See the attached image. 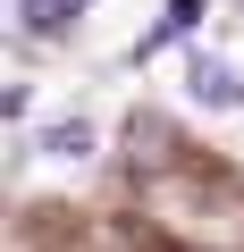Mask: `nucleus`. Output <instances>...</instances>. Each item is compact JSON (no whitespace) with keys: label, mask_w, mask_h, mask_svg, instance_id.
I'll list each match as a JSON object with an SVG mask.
<instances>
[{"label":"nucleus","mask_w":244,"mask_h":252,"mask_svg":"<svg viewBox=\"0 0 244 252\" xmlns=\"http://www.w3.org/2000/svg\"><path fill=\"white\" fill-rule=\"evenodd\" d=\"M202 17H210V0H169V9H160V26L135 42V59H160V51H169V42H185Z\"/></svg>","instance_id":"obj_2"},{"label":"nucleus","mask_w":244,"mask_h":252,"mask_svg":"<svg viewBox=\"0 0 244 252\" xmlns=\"http://www.w3.org/2000/svg\"><path fill=\"white\" fill-rule=\"evenodd\" d=\"M84 9H93V0H17V26H26L34 42H59Z\"/></svg>","instance_id":"obj_3"},{"label":"nucleus","mask_w":244,"mask_h":252,"mask_svg":"<svg viewBox=\"0 0 244 252\" xmlns=\"http://www.w3.org/2000/svg\"><path fill=\"white\" fill-rule=\"evenodd\" d=\"M185 93H194L202 109H236V101H244V76H236L227 59H210V51H202V59L185 67Z\"/></svg>","instance_id":"obj_1"},{"label":"nucleus","mask_w":244,"mask_h":252,"mask_svg":"<svg viewBox=\"0 0 244 252\" xmlns=\"http://www.w3.org/2000/svg\"><path fill=\"white\" fill-rule=\"evenodd\" d=\"M93 143H101V126H93V118H51L34 152H42V160H93Z\"/></svg>","instance_id":"obj_4"}]
</instances>
